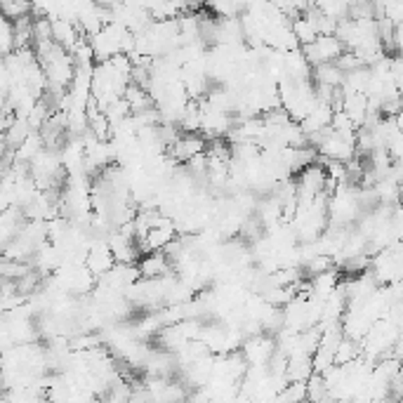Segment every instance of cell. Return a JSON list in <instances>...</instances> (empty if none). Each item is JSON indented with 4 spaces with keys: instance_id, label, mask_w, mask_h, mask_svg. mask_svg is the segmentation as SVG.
<instances>
[{
    "instance_id": "obj_1",
    "label": "cell",
    "mask_w": 403,
    "mask_h": 403,
    "mask_svg": "<svg viewBox=\"0 0 403 403\" xmlns=\"http://www.w3.org/2000/svg\"><path fill=\"white\" fill-rule=\"evenodd\" d=\"M299 50H302L304 60L314 67V64L335 62L337 57L342 55L344 45L331 33V35H316V38H314L311 43H307V45H299Z\"/></svg>"
},
{
    "instance_id": "obj_2",
    "label": "cell",
    "mask_w": 403,
    "mask_h": 403,
    "mask_svg": "<svg viewBox=\"0 0 403 403\" xmlns=\"http://www.w3.org/2000/svg\"><path fill=\"white\" fill-rule=\"evenodd\" d=\"M241 354L248 361V365H267V361L271 358V354L276 351V342L267 337L265 333L260 335H250L241 342Z\"/></svg>"
},
{
    "instance_id": "obj_3",
    "label": "cell",
    "mask_w": 403,
    "mask_h": 403,
    "mask_svg": "<svg viewBox=\"0 0 403 403\" xmlns=\"http://www.w3.org/2000/svg\"><path fill=\"white\" fill-rule=\"evenodd\" d=\"M205 146H208V142H205L201 135L184 133V135H180L177 139H175L170 146H167L165 153L175 160V163H187V160L192 156H196V153L205 151Z\"/></svg>"
},
{
    "instance_id": "obj_4",
    "label": "cell",
    "mask_w": 403,
    "mask_h": 403,
    "mask_svg": "<svg viewBox=\"0 0 403 403\" xmlns=\"http://www.w3.org/2000/svg\"><path fill=\"white\" fill-rule=\"evenodd\" d=\"M83 265L92 271L94 276H104L109 269H111L116 265V260H114V253L109 250V245H106V238H101V241H94V243L87 248V253H85V262Z\"/></svg>"
},
{
    "instance_id": "obj_5",
    "label": "cell",
    "mask_w": 403,
    "mask_h": 403,
    "mask_svg": "<svg viewBox=\"0 0 403 403\" xmlns=\"http://www.w3.org/2000/svg\"><path fill=\"white\" fill-rule=\"evenodd\" d=\"M106 245H109V250L114 253V260L123 262V265H128V262H137V258H139V250L133 243V238H128L126 233H121V231L109 233Z\"/></svg>"
},
{
    "instance_id": "obj_6",
    "label": "cell",
    "mask_w": 403,
    "mask_h": 403,
    "mask_svg": "<svg viewBox=\"0 0 403 403\" xmlns=\"http://www.w3.org/2000/svg\"><path fill=\"white\" fill-rule=\"evenodd\" d=\"M137 269H139V276H142V278H158V276L167 274V271H172L170 260L165 258L163 250H149V253H144L142 260H139Z\"/></svg>"
},
{
    "instance_id": "obj_7",
    "label": "cell",
    "mask_w": 403,
    "mask_h": 403,
    "mask_svg": "<svg viewBox=\"0 0 403 403\" xmlns=\"http://www.w3.org/2000/svg\"><path fill=\"white\" fill-rule=\"evenodd\" d=\"M50 28H53V40L60 48H64V50H71L73 45H76V40L80 38V35H83V33L78 31V26L73 24V21L62 19V17L50 19Z\"/></svg>"
},
{
    "instance_id": "obj_8",
    "label": "cell",
    "mask_w": 403,
    "mask_h": 403,
    "mask_svg": "<svg viewBox=\"0 0 403 403\" xmlns=\"http://www.w3.org/2000/svg\"><path fill=\"white\" fill-rule=\"evenodd\" d=\"M331 116H333L331 104H324V101H319V104L314 106L311 111L307 114L302 121H297V123H299V128L304 130V135H309V133H316V130H324V128L331 126Z\"/></svg>"
},
{
    "instance_id": "obj_9",
    "label": "cell",
    "mask_w": 403,
    "mask_h": 403,
    "mask_svg": "<svg viewBox=\"0 0 403 403\" xmlns=\"http://www.w3.org/2000/svg\"><path fill=\"white\" fill-rule=\"evenodd\" d=\"M344 78V71L335 67V62H324V64H314L311 67V83H324L340 87Z\"/></svg>"
},
{
    "instance_id": "obj_10",
    "label": "cell",
    "mask_w": 403,
    "mask_h": 403,
    "mask_svg": "<svg viewBox=\"0 0 403 403\" xmlns=\"http://www.w3.org/2000/svg\"><path fill=\"white\" fill-rule=\"evenodd\" d=\"M12 31H14V50L31 48L33 45V14H24V17L14 19Z\"/></svg>"
},
{
    "instance_id": "obj_11",
    "label": "cell",
    "mask_w": 403,
    "mask_h": 403,
    "mask_svg": "<svg viewBox=\"0 0 403 403\" xmlns=\"http://www.w3.org/2000/svg\"><path fill=\"white\" fill-rule=\"evenodd\" d=\"M361 356V342L358 340H351V337L342 335L340 342L335 344V351H333V363L337 365H344L349 361H354V358Z\"/></svg>"
},
{
    "instance_id": "obj_12",
    "label": "cell",
    "mask_w": 403,
    "mask_h": 403,
    "mask_svg": "<svg viewBox=\"0 0 403 403\" xmlns=\"http://www.w3.org/2000/svg\"><path fill=\"white\" fill-rule=\"evenodd\" d=\"M290 31H292V35H295L297 45H307V43H311L314 38H316V31H314V26L302 17V14L292 19Z\"/></svg>"
},
{
    "instance_id": "obj_13",
    "label": "cell",
    "mask_w": 403,
    "mask_h": 403,
    "mask_svg": "<svg viewBox=\"0 0 403 403\" xmlns=\"http://www.w3.org/2000/svg\"><path fill=\"white\" fill-rule=\"evenodd\" d=\"M0 14L14 21L24 17V14H31V3L28 0H0Z\"/></svg>"
},
{
    "instance_id": "obj_14",
    "label": "cell",
    "mask_w": 403,
    "mask_h": 403,
    "mask_svg": "<svg viewBox=\"0 0 403 403\" xmlns=\"http://www.w3.org/2000/svg\"><path fill=\"white\" fill-rule=\"evenodd\" d=\"M14 50V31H12V21L0 14V57L10 55Z\"/></svg>"
},
{
    "instance_id": "obj_15",
    "label": "cell",
    "mask_w": 403,
    "mask_h": 403,
    "mask_svg": "<svg viewBox=\"0 0 403 403\" xmlns=\"http://www.w3.org/2000/svg\"><path fill=\"white\" fill-rule=\"evenodd\" d=\"M278 401H299L307 399V382H285L283 390L276 394Z\"/></svg>"
}]
</instances>
